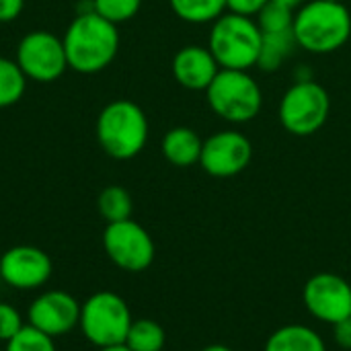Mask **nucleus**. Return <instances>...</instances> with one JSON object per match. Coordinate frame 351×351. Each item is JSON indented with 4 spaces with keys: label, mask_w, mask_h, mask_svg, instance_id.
I'll use <instances>...</instances> for the list:
<instances>
[{
    "label": "nucleus",
    "mask_w": 351,
    "mask_h": 351,
    "mask_svg": "<svg viewBox=\"0 0 351 351\" xmlns=\"http://www.w3.org/2000/svg\"><path fill=\"white\" fill-rule=\"evenodd\" d=\"M62 41L68 68L78 74H97L105 70L119 51L117 25L103 19L95 10L76 14Z\"/></svg>",
    "instance_id": "nucleus-1"
},
{
    "label": "nucleus",
    "mask_w": 351,
    "mask_h": 351,
    "mask_svg": "<svg viewBox=\"0 0 351 351\" xmlns=\"http://www.w3.org/2000/svg\"><path fill=\"white\" fill-rule=\"evenodd\" d=\"M292 31L308 53H333L350 41L351 12L343 2L311 0L296 8Z\"/></svg>",
    "instance_id": "nucleus-2"
},
{
    "label": "nucleus",
    "mask_w": 351,
    "mask_h": 351,
    "mask_svg": "<svg viewBox=\"0 0 351 351\" xmlns=\"http://www.w3.org/2000/svg\"><path fill=\"white\" fill-rule=\"evenodd\" d=\"M95 134L107 156L130 160L138 156L148 142V117L138 103L115 99L101 109Z\"/></svg>",
    "instance_id": "nucleus-3"
},
{
    "label": "nucleus",
    "mask_w": 351,
    "mask_h": 351,
    "mask_svg": "<svg viewBox=\"0 0 351 351\" xmlns=\"http://www.w3.org/2000/svg\"><path fill=\"white\" fill-rule=\"evenodd\" d=\"M261 29L255 19L224 12L212 23L208 47L220 68L251 70L261 49Z\"/></svg>",
    "instance_id": "nucleus-4"
},
{
    "label": "nucleus",
    "mask_w": 351,
    "mask_h": 351,
    "mask_svg": "<svg viewBox=\"0 0 351 351\" xmlns=\"http://www.w3.org/2000/svg\"><path fill=\"white\" fill-rule=\"evenodd\" d=\"M210 109L228 123H247L255 119L263 105V93L249 70L220 68L206 88Z\"/></svg>",
    "instance_id": "nucleus-5"
},
{
    "label": "nucleus",
    "mask_w": 351,
    "mask_h": 351,
    "mask_svg": "<svg viewBox=\"0 0 351 351\" xmlns=\"http://www.w3.org/2000/svg\"><path fill=\"white\" fill-rule=\"evenodd\" d=\"M132 323L134 317L128 302L115 292H95L80 304L78 327L84 339L97 350L125 343Z\"/></svg>",
    "instance_id": "nucleus-6"
},
{
    "label": "nucleus",
    "mask_w": 351,
    "mask_h": 351,
    "mask_svg": "<svg viewBox=\"0 0 351 351\" xmlns=\"http://www.w3.org/2000/svg\"><path fill=\"white\" fill-rule=\"evenodd\" d=\"M331 111V97L327 88L315 80H294L280 101V123L292 136L317 134Z\"/></svg>",
    "instance_id": "nucleus-7"
},
{
    "label": "nucleus",
    "mask_w": 351,
    "mask_h": 351,
    "mask_svg": "<svg viewBox=\"0 0 351 351\" xmlns=\"http://www.w3.org/2000/svg\"><path fill=\"white\" fill-rule=\"evenodd\" d=\"M103 249L109 261L128 274L146 271L156 255L150 232L132 218L107 224L103 232Z\"/></svg>",
    "instance_id": "nucleus-8"
},
{
    "label": "nucleus",
    "mask_w": 351,
    "mask_h": 351,
    "mask_svg": "<svg viewBox=\"0 0 351 351\" xmlns=\"http://www.w3.org/2000/svg\"><path fill=\"white\" fill-rule=\"evenodd\" d=\"M16 64L33 82H53L68 70L64 41L51 31H31L16 45Z\"/></svg>",
    "instance_id": "nucleus-9"
},
{
    "label": "nucleus",
    "mask_w": 351,
    "mask_h": 351,
    "mask_svg": "<svg viewBox=\"0 0 351 351\" xmlns=\"http://www.w3.org/2000/svg\"><path fill=\"white\" fill-rule=\"evenodd\" d=\"M302 300L317 321L331 327L351 317V284L337 274H315L302 290Z\"/></svg>",
    "instance_id": "nucleus-10"
},
{
    "label": "nucleus",
    "mask_w": 351,
    "mask_h": 351,
    "mask_svg": "<svg viewBox=\"0 0 351 351\" xmlns=\"http://www.w3.org/2000/svg\"><path fill=\"white\" fill-rule=\"evenodd\" d=\"M253 158L251 140L237 130H222L204 140L202 169L218 179H228L243 173Z\"/></svg>",
    "instance_id": "nucleus-11"
},
{
    "label": "nucleus",
    "mask_w": 351,
    "mask_h": 351,
    "mask_svg": "<svg viewBox=\"0 0 351 351\" xmlns=\"http://www.w3.org/2000/svg\"><path fill=\"white\" fill-rule=\"evenodd\" d=\"M53 274L49 255L33 245H16L0 255V280L19 290L33 292L43 288Z\"/></svg>",
    "instance_id": "nucleus-12"
},
{
    "label": "nucleus",
    "mask_w": 351,
    "mask_h": 351,
    "mask_svg": "<svg viewBox=\"0 0 351 351\" xmlns=\"http://www.w3.org/2000/svg\"><path fill=\"white\" fill-rule=\"evenodd\" d=\"M80 302L64 290H45L27 308V325L49 337H64L78 327Z\"/></svg>",
    "instance_id": "nucleus-13"
},
{
    "label": "nucleus",
    "mask_w": 351,
    "mask_h": 351,
    "mask_svg": "<svg viewBox=\"0 0 351 351\" xmlns=\"http://www.w3.org/2000/svg\"><path fill=\"white\" fill-rule=\"evenodd\" d=\"M171 68L175 80L187 90H206L220 72L214 53L210 51V47L204 45L181 47L175 53Z\"/></svg>",
    "instance_id": "nucleus-14"
},
{
    "label": "nucleus",
    "mask_w": 351,
    "mask_h": 351,
    "mask_svg": "<svg viewBox=\"0 0 351 351\" xmlns=\"http://www.w3.org/2000/svg\"><path fill=\"white\" fill-rule=\"evenodd\" d=\"M202 148H204V140L199 138V134L191 128H185V125L169 130L162 138V144H160L162 156L173 167H179V169L199 165Z\"/></svg>",
    "instance_id": "nucleus-15"
},
{
    "label": "nucleus",
    "mask_w": 351,
    "mask_h": 351,
    "mask_svg": "<svg viewBox=\"0 0 351 351\" xmlns=\"http://www.w3.org/2000/svg\"><path fill=\"white\" fill-rule=\"evenodd\" d=\"M263 351H327V343L313 327L290 323L267 337Z\"/></svg>",
    "instance_id": "nucleus-16"
},
{
    "label": "nucleus",
    "mask_w": 351,
    "mask_h": 351,
    "mask_svg": "<svg viewBox=\"0 0 351 351\" xmlns=\"http://www.w3.org/2000/svg\"><path fill=\"white\" fill-rule=\"evenodd\" d=\"M298 47L294 31H278V33H263L261 35V49L257 58V68L263 72H276L282 64L294 53Z\"/></svg>",
    "instance_id": "nucleus-17"
},
{
    "label": "nucleus",
    "mask_w": 351,
    "mask_h": 351,
    "mask_svg": "<svg viewBox=\"0 0 351 351\" xmlns=\"http://www.w3.org/2000/svg\"><path fill=\"white\" fill-rule=\"evenodd\" d=\"M173 12L191 25L214 23L226 12V0H169Z\"/></svg>",
    "instance_id": "nucleus-18"
},
{
    "label": "nucleus",
    "mask_w": 351,
    "mask_h": 351,
    "mask_svg": "<svg viewBox=\"0 0 351 351\" xmlns=\"http://www.w3.org/2000/svg\"><path fill=\"white\" fill-rule=\"evenodd\" d=\"M125 346L132 351H165L167 333L162 325L152 319H134Z\"/></svg>",
    "instance_id": "nucleus-19"
},
{
    "label": "nucleus",
    "mask_w": 351,
    "mask_h": 351,
    "mask_svg": "<svg viewBox=\"0 0 351 351\" xmlns=\"http://www.w3.org/2000/svg\"><path fill=\"white\" fill-rule=\"evenodd\" d=\"M97 208H99V214L103 216V220L107 224H111V222H121V220L132 218L134 202H132V195L125 187L109 185L99 193Z\"/></svg>",
    "instance_id": "nucleus-20"
},
{
    "label": "nucleus",
    "mask_w": 351,
    "mask_h": 351,
    "mask_svg": "<svg viewBox=\"0 0 351 351\" xmlns=\"http://www.w3.org/2000/svg\"><path fill=\"white\" fill-rule=\"evenodd\" d=\"M27 90V76L16 60L0 56V109L16 105Z\"/></svg>",
    "instance_id": "nucleus-21"
},
{
    "label": "nucleus",
    "mask_w": 351,
    "mask_h": 351,
    "mask_svg": "<svg viewBox=\"0 0 351 351\" xmlns=\"http://www.w3.org/2000/svg\"><path fill=\"white\" fill-rule=\"evenodd\" d=\"M294 14L296 10L282 4V2H276V0H269L257 14V25L261 29V33H278V31H290L292 25H294Z\"/></svg>",
    "instance_id": "nucleus-22"
},
{
    "label": "nucleus",
    "mask_w": 351,
    "mask_h": 351,
    "mask_svg": "<svg viewBox=\"0 0 351 351\" xmlns=\"http://www.w3.org/2000/svg\"><path fill=\"white\" fill-rule=\"evenodd\" d=\"M4 351H58L53 337L41 333L39 329L25 325L10 341L4 343Z\"/></svg>",
    "instance_id": "nucleus-23"
},
{
    "label": "nucleus",
    "mask_w": 351,
    "mask_h": 351,
    "mask_svg": "<svg viewBox=\"0 0 351 351\" xmlns=\"http://www.w3.org/2000/svg\"><path fill=\"white\" fill-rule=\"evenodd\" d=\"M93 4L97 14L111 21L113 25H119L132 21L138 14L142 0H93Z\"/></svg>",
    "instance_id": "nucleus-24"
},
{
    "label": "nucleus",
    "mask_w": 351,
    "mask_h": 351,
    "mask_svg": "<svg viewBox=\"0 0 351 351\" xmlns=\"http://www.w3.org/2000/svg\"><path fill=\"white\" fill-rule=\"evenodd\" d=\"M23 327H25L23 315L10 302H0V343L10 341Z\"/></svg>",
    "instance_id": "nucleus-25"
},
{
    "label": "nucleus",
    "mask_w": 351,
    "mask_h": 351,
    "mask_svg": "<svg viewBox=\"0 0 351 351\" xmlns=\"http://www.w3.org/2000/svg\"><path fill=\"white\" fill-rule=\"evenodd\" d=\"M269 0H226V10L243 16H257Z\"/></svg>",
    "instance_id": "nucleus-26"
},
{
    "label": "nucleus",
    "mask_w": 351,
    "mask_h": 351,
    "mask_svg": "<svg viewBox=\"0 0 351 351\" xmlns=\"http://www.w3.org/2000/svg\"><path fill=\"white\" fill-rule=\"evenodd\" d=\"M333 339L341 350L351 351V317L333 325Z\"/></svg>",
    "instance_id": "nucleus-27"
},
{
    "label": "nucleus",
    "mask_w": 351,
    "mask_h": 351,
    "mask_svg": "<svg viewBox=\"0 0 351 351\" xmlns=\"http://www.w3.org/2000/svg\"><path fill=\"white\" fill-rule=\"evenodd\" d=\"M25 0H0V23H12L21 16Z\"/></svg>",
    "instance_id": "nucleus-28"
},
{
    "label": "nucleus",
    "mask_w": 351,
    "mask_h": 351,
    "mask_svg": "<svg viewBox=\"0 0 351 351\" xmlns=\"http://www.w3.org/2000/svg\"><path fill=\"white\" fill-rule=\"evenodd\" d=\"M276 2H282V4H286V6H290V8H300L302 4H304V0H276Z\"/></svg>",
    "instance_id": "nucleus-29"
},
{
    "label": "nucleus",
    "mask_w": 351,
    "mask_h": 351,
    "mask_svg": "<svg viewBox=\"0 0 351 351\" xmlns=\"http://www.w3.org/2000/svg\"><path fill=\"white\" fill-rule=\"evenodd\" d=\"M97 351H132L125 343H119V346H109V348H99Z\"/></svg>",
    "instance_id": "nucleus-30"
},
{
    "label": "nucleus",
    "mask_w": 351,
    "mask_h": 351,
    "mask_svg": "<svg viewBox=\"0 0 351 351\" xmlns=\"http://www.w3.org/2000/svg\"><path fill=\"white\" fill-rule=\"evenodd\" d=\"M202 351H232L228 346H220V343H214V346H208V348H204Z\"/></svg>",
    "instance_id": "nucleus-31"
},
{
    "label": "nucleus",
    "mask_w": 351,
    "mask_h": 351,
    "mask_svg": "<svg viewBox=\"0 0 351 351\" xmlns=\"http://www.w3.org/2000/svg\"><path fill=\"white\" fill-rule=\"evenodd\" d=\"M329 2H343V0H329Z\"/></svg>",
    "instance_id": "nucleus-32"
},
{
    "label": "nucleus",
    "mask_w": 351,
    "mask_h": 351,
    "mask_svg": "<svg viewBox=\"0 0 351 351\" xmlns=\"http://www.w3.org/2000/svg\"><path fill=\"white\" fill-rule=\"evenodd\" d=\"M0 351H4V348H0Z\"/></svg>",
    "instance_id": "nucleus-33"
}]
</instances>
